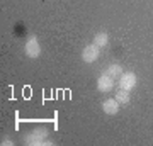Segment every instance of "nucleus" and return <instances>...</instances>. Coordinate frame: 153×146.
<instances>
[{
	"instance_id": "f257e3e1",
	"label": "nucleus",
	"mask_w": 153,
	"mask_h": 146,
	"mask_svg": "<svg viewBox=\"0 0 153 146\" xmlns=\"http://www.w3.org/2000/svg\"><path fill=\"white\" fill-rule=\"evenodd\" d=\"M49 131L46 127H36L31 133L24 136V143L27 146H44L46 145V139H48Z\"/></svg>"
},
{
	"instance_id": "f03ea898",
	"label": "nucleus",
	"mask_w": 153,
	"mask_h": 146,
	"mask_svg": "<svg viewBox=\"0 0 153 146\" xmlns=\"http://www.w3.org/2000/svg\"><path fill=\"white\" fill-rule=\"evenodd\" d=\"M24 53L27 58L31 60H36L39 54H41V44H39L38 38L36 36H31V38L26 41V46H24Z\"/></svg>"
},
{
	"instance_id": "7ed1b4c3",
	"label": "nucleus",
	"mask_w": 153,
	"mask_h": 146,
	"mask_svg": "<svg viewBox=\"0 0 153 146\" xmlns=\"http://www.w3.org/2000/svg\"><path fill=\"white\" fill-rule=\"evenodd\" d=\"M114 85H116V78H112L107 71H104L102 75L99 76V80H97V90L99 92L109 93V92H112Z\"/></svg>"
},
{
	"instance_id": "20e7f679",
	"label": "nucleus",
	"mask_w": 153,
	"mask_h": 146,
	"mask_svg": "<svg viewBox=\"0 0 153 146\" xmlns=\"http://www.w3.org/2000/svg\"><path fill=\"white\" fill-rule=\"evenodd\" d=\"M136 82H138V78L133 71H126V73H123V75L117 78V87L129 92V90H133V88L136 87Z\"/></svg>"
},
{
	"instance_id": "39448f33",
	"label": "nucleus",
	"mask_w": 153,
	"mask_h": 146,
	"mask_svg": "<svg viewBox=\"0 0 153 146\" xmlns=\"http://www.w3.org/2000/svg\"><path fill=\"white\" fill-rule=\"evenodd\" d=\"M99 54H100V48H99L95 43L87 44L82 51V60L83 63H94V61L99 60Z\"/></svg>"
},
{
	"instance_id": "423d86ee",
	"label": "nucleus",
	"mask_w": 153,
	"mask_h": 146,
	"mask_svg": "<svg viewBox=\"0 0 153 146\" xmlns=\"http://www.w3.org/2000/svg\"><path fill=\"white\" fill-rule=\"evenodd\" d=\"M119 105L121 104L116 100V99H105L104 102H102V110H104L107 116H116V114L119 112Z\"/></svg>"
},
{
	"instance_id": "0eeeda50",
	"label": "nucleus",
	"mask_w": 153,
	"mask_h": 146,
	"mask_svg": "<svg viewBox=\"0 0 153 146\" xmlns=\"http://www.w3.org/2000/svg\"><path fill=\"white\" fill-rule=\"evenodd\" d=\"M114 99L121 104V105H128V104H129V100H131V95H129V92H128V90H123V88H119V90L116 92Z\"/></svg>"
},
{
	"instance_id": "6e6552de",
	"label": "nucleus",
	"mask_w": 153,
	"mask_h": 146,
	"mask_svg": "<svg viewBox=\"0 0 153 146\" xmlns=\"http://www.w3.org/2000/svg\"><path fill=\"white\" fill-rule=\"evenodd\" d=\"M94 43L97 44L99 48L107 46V43H109V34L107 33H97L95 36H94Z\"/></svg>"
},
{
	"instance_id": "1a4fd4ad",
	"label": "nucleus",
	"mask_w": 153,
	"mask_h": 146,
	"mask_svg": "<svg viewBox=\"0 0 153 146\" xmlns=\"http://www.w3.org/2000/svg\"><path fill=\"white\" fill-rule=\"evenodd\" d=\"M107 73H109L111 76H112V78H116V80H117V78H119L121 75H123V73H124V71H123V66L121 65H111V66H107Z\"/></svg>"
},
{
	"instance_id": "9d476101",
	"label": "nucleus",
	"mask_w": 153,
	"mask_h": 146,
	"mask_svg": "<svg viewBox=\"0 0 153 146\" xmlns=\"http://www.w3.org/2000/svg\"><path fill=\"white\" fill-rule=\"evenodd\" d=\"M14 145V141L10 139V138H4L2 139V146H12Z\"/></svg>"
}]
</instances>
